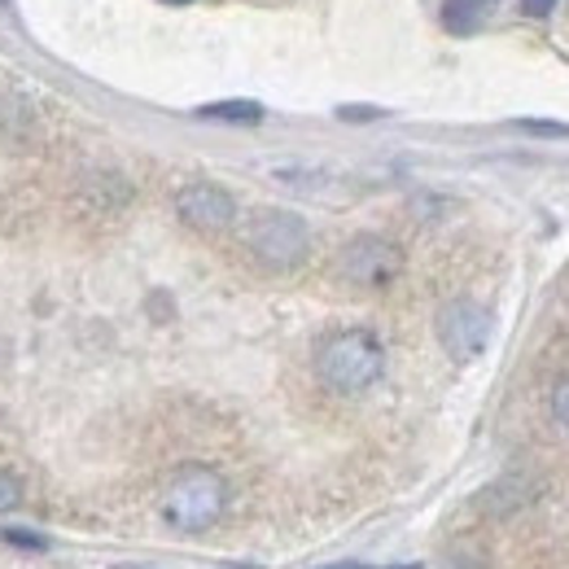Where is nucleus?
Returning <instances> with one entry per match:
<instances>
[{
	"instance_id": "nucleus-1",
	"label": "nucleus",
	"mask_w": 569,
	"mask_h": 569,
	"mask_svg": "<svg viewBox=\"0 0 569 569\" xmlns=\"http://www.w3.org/2000/svg\"><path fill=\"white\" fill-rule=\"evenodd\" d=\"M228 508V482L207 469V465H184L171 473L167 491H162V517L171 530L180 535H202Z\"/></svg>"
},
{
	"instance_id": "nucleus-2",
	"label": "nucleus",
	"mask_w": 569,
	"mask_h": 569,
	"mask_svg": "<svg viewBox=\"0 0 569 569\" xmlns=\"http://www.w3.org/2000/svg\"><path fill=\"white\" fill-rule=\"evenodd\" d=\"M316 372L329 390L338 395H363L368 386L381 381L386 372V351L368 329H347L320 342L316 351Z\"/></svg>"
},
{
	"instance_id": "nucleus-3",
	"label": "nucleus",
	"mask_w": 569,
	"mask_h": 569,
	"mask_svg": "<svg viewBox=\"0 0 569 569\" xmlns=\"http://www.w3.org/2000/svg\"><path fill=\"white\" fill-rule=\"evenodd\" d=\"M246 241L254 250L259 263L277 268V272H289L307 259V246H311V232L307 223L293 211H259L246 228Z\"/></svg>"
},
{
	"instance_id": "nucleus-4",
	"label": "nucleus",
	"mask_w": 569,
	"mask_h": 569,
	"mask_svg": "<svg viewBox=\"0 0 569 569\" xmlns=\"http://www.w3.org/2000/svg\"><path fill=\"white\" fill-rule=\"evenodd\" d=\"M491 329H496L491 311L482 302H473V298H451L438 311V342L456 363H473L482 356L487 342H491Z\"/></svg>"
},
{
	"instance_id": "nucleus-5",
	"label": "nucleus",
	"mask_w": 569,
	"mask_h": 569,
	"mask_svg": "<svg viewBox=\"0 0 569 569\" xmlns=\"http://www.w3.org/2000/svg\"><path fill=\"white\" fill-rule=\"evenodd\" d=\"M338 272L351 284H359V289H386V284L403 272V250L395 241H386V237L363 232V237L342 246Z\"/></svg>"
},
{
	"instance_id": "nucleus-6",
	"label": "nucleus",
	"mask_w": 569,
	"mask_h": 569,
	"mask_svg": "<svg viewBox=\"0 0 569 569\" xmlns=\"http://www.w3.org/2000/svg\"><path fill=\"white\" fill-rule=\"evenodd\" d=\"M176 211H180V219H184L189 228H198V232H223V228L237 219V202H232L228 189H219V184H207V180H202V184L180 189Z\"/></svg>"
},
{
	"instance_id": "nucleus-7",
	"label": "nucleus",
	"mask_w": 569,
	"mask_h": 569,
	"mask_svg": "<svg viewBox=\"0 0 569 569\" xmlns=\"http://www.w3.org/2000/svg\"><path fill=\"white\" fill-rule=\"evenodd\" d=\"M487 9H491V0H447L442 4V27L456 31V36H469V31L482 27Z\"/></svg>"
},
{
	"instance_id": "nucleus-8",
	"label": "nucleus",
	"mask_w": 569,
	"mask_h": 569,
	"mask_svg": "<svg viewBox=\"0 0 569 569\" xmlns=\"http://www.w3.org/2000/svg\"><path fill=\"white\" fill-rule=\"evenodd\" d=\"M198 119H211V123H246V128H254V123H263V106H259V101H211V106L198 110Z\"/></svg>"
},
{
	"instance_id": "nucleus-9",
	"label": "nucleus",
	"mask_w": 569,
	"mask_h": 569,
	"mask_svg": "<svg viewBox=\"0 0 569 569\" xmlns=\"http://www.w3.org/2000/svg\"><path fill=\"white\" fill-rule=\"evenodd\" d=\"M4 543H13V548H27V552H44L49 543H44V535H36V530H4Z\"/></svg>"
},
{
	"instance_id": "nucleus-10",
	"label": "nucleus",
	"mask_w": 569,
	"mask_h": 569,
	"mask_svg": "<svg viewBox=\"0 0 569 569\" xmlns=\"http://www.w3.org/2000/svg\"><path fill=\"white\" fill-rule=\"evenodd\" d=\"M18 499H22L18 478H9V473L0 469V512H13V508H18Z\"/></svg>"
},
{
	"instance_id": "nucleus-11",
	"label": "nucleus",
	"mask_w": 569,
	"mask_h": 569,
	"mask_svg": "<svg viewBox=\"0 0 569 569\" xmlns=\"http://www.w3.org/2000/svg\"><path fill=\"white\" fill-rule=\"evenodd\" d=\"M526 132H539V137H569V123H539V119H521Z\"/></svg>"
},
{
	"instance_id": "nucleus-12",
	"label": "nucleus",
	"mask_w": 569,
	"mask_h": 569,
	"mask_svg": "<svg viewBox=\"0 0 569 569\" xmlns=\"http://www.w3.org/2000/svg\"><path fill=\"white\" fill-rule=\"evenodd\" d=\"M552 412H557V421L569 429V381L557 386V395H552Z\"/></svg>"
},
{
	"instance_id": "nucleus-13",
	"label": "nucleus",
	"mask_w": 569,
	"mask_h": 569,
	"mask_svg": "<svg viewBox=\"0 0 569 569\" xmlns=\"http://www.w3.org/2000/svg\"><path fill=\"white\" fill-rule=\"evenodd\" d=\"M557 9V0H521V13H530V18H548Z\"/></svg>"
},
{
	"instance_id": "nucleus-14",
	"label": "nucleus",
	"mask_w": 569,
	"mask_h": 569,
	"mask_svg": "<svg viewBox=\"0 0 569 569\" xmlns=\"http://www.w3.org/2000/svg\"><path fill=\"white\" fill-rule=\"evenodd\" d=\"M338 114H342V119H351V123H363V119H377L381 110H363V106H342Z\"/></svg>"
},
{
	"instance_id": "nucleus-15",
	"label": "nucleus",
	"mask_w": 569,
	"mask_h": 569,
	"mask_svg": "<svg viewBox=\"0 0 569 569\" xmlns=\"http://www.w3.org/2000/svg\"><path fill=\"white\" fill-rule=\"evenodd\" d=\"M114 569H141V566H114Z\"/></svg>"
},
{
	"instance_id": "nucleus-16",
	"label": "nucleus",
	"mask_w": 569,
	"mask_h": 569,
	"mask_svg": "<svg viewBox=\"0 0 569 569\" xmlns=\"http://www.w3.org/2000/svg\"><path fill=\"white\" fill-rule=\"evenodd\" d=\"M338 569H363V566H338Z\"/></svg>"
},
{
	"instance_id": "nucleus-17",
	"label": "nucleus",
	"mask_w": 569,
	"mask_h": 569,
	"mask_svg": "<svg viewBox=\"0 0 569 569\" xmlns=\"http://www.w3.org/2000/svg\"><path fill=\"white\" fill-rule=\"evenodd\" d=\"M399 569H417V566H399Z\"/></svg>"
},
{
	"instance_id": "nucleus-18",
	"label": "nucleus",
	"mask_w": 569,
	"mask_h": 569,
	"mask_svg": "<svg viewBox=\"0 0 569 569\" xmlns=\"http://www.w3.org/2000/svg\"><path fill=\"white\" fill-rule=\"evenodd\" d=\"M171 4H184V0H171Z\"/></svg>"
}]
</instances>
